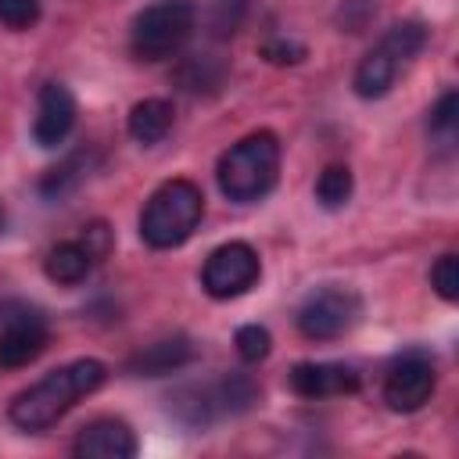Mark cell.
I'll return each mask as SVG.
<instances>
[{
  "instance_id": "20",
  "label": "cell",
  "mask_w": 459,
  "mask_h": 459,
  "mask_svg": "<svg viewBox=\"0 0 459 459\" xmlns=\"http://www.w3.org/2000/svg\"><path fill=\"white\" fill-rule=\"evenodd\" d=\"M247 4L251 0H212V7H208V32L215 39H230L244 25V18H247Z\"/></svg>"
},
{
  "instance_id": "6",
  "label": "cell",
  "mask_w": 459,
  "mask_h": 459,
  "mask_svg": "<svg viewBox=\"0 0 459 459\" xmlns=\"http://www.w3.org/2000/svg\"><path fill=\"white\" fill-rule=\"evenodd\" d=\"M194 25H197L194 0H158L133 18L129 50L136 61L158 65V61H165L186 47Z\"/></svg>"
},
{
  "instance_id": "16",
  "label": "cell",
  "mask_w": 459,
  "mask_h": 459,
  "mask_svg": "<svg viewBox=\"0 0 459 459\" xmlns=\"http://www.w3.org/2000/svg\"><path fill=\"white\" fill-rule=\"evenodd\" d=\"M172 118H176V111H172V104L165 97H143L140 104H133V111L126 118V129H129V136L136 143L151 147V143H161L169 136Z\"/></svg>"
},
{
  "instance_id": "26",
  "label": "cell",
  "mask_w": 459,
  "mask_h": 459,
  "mask_svg": "<svg viewBox=\"0 0 459 459\" xmlns=\"http://www.w3.org/2000/svg\"><path fill=\"white\" fill-rule=\"evenodd\" d=\"M4 226H7V212H4V204H0V233H4Z\"/></svg>"
},
{
  "instance_id": "3",
  "label": "cell",
  "mask_w": 459,
  "mask_h": 459,
  "mask_svg": "<svg viewBox=\"0 0 459 459\" xmlns=\"http://www.w3.org/2000/svg\"><path fill=\"white\" fill-rule=\"evenodd\" d=\"M204 215V194L194 179H165L140 212V240L154 251L179 247L194 237Z\"/></svg>"
},
{
  "instance_id": "21",
  "label": "cell",
  "mask_w": 459,
  "mask_h": 459,
  "mask_svg": "<svg viewBox=\"0 0 459 459\" xmlns=\"http://www.w3.org/2000/svg\"><path fill=\"white\" fill-rule=\"evenodd\" d=\"M233 344H237V355H240L244 362H262V359H269V351H273V337H269V330L258 326V323L237 326Z\"/></svg>"
},
{
  "instance_id": "12",
  "label": "cell",
  "mask_w": 459,
  "mask_h": 459,
  "mask_svg": "<svg viewBox=\"0 0 459 459\" xmlns=\"http://www.w3.org/2000/svg\"><path fill=\"white\" fill-rule=\"evenodd\" d=\"M287 384L298 398H337V394H355L359 391V373L355 366L344 362H298L287 373Z\"/></svg>"
},
{
  "instance_id": "25",
  "label": "cell",
  "mask_w": 459,
  "mask_h": 459,
  "mask_svg": "<svg viewBox=\"0 0 459 459\" xmlns=\"http://www.w3.org/2000/svg\"><path fill=\"white\" fill-rule=\"evenodd\" d=\"M269 65H301L305 57H308V50H305V43H298V39H287V36H269L265 43H262V50H258Z\"/></svg>"
},
{
  "instance_id": "15",
  "label": "cell",
  "mask_w": 459,
  "mask_h": 459,
  "mask_svg": "<svg viewBox=\"0 0 459 459\" xmlns=\"http://www.w3.org/2000/svg\"><path fill=\"white\" fill-rule=\"evenodd\" d=\"M97 262H100V258L90 251L86 240H61V244H54V247L47 251L43 273H47V280H54V283H61V287H75V283H82V280L93 273Z\"/></svg>"
},
{
  "instance_id": "1",
  "label": "cell",
  "mask_w": 459,
  "mask_h": 459,
  "mask_svg": "<svg viewBox=\"0 0 459 459\" xmlns=\"http://www.w3.org/2000/svg\"><path fill=\"white\" fill-rule=\"evenodd\" d=\"M108 380V366L100 359H75L47 377H39L32 387L18 391L7 405V420L18 430H47L65 412H72L82 398H90Z\"/></svg>"
},
{
  "instance_id": "19",
  "label": "cell",
  "mask_w": 459,
  "mask_h": 459,
  "mask_svg": "<svg viewBox=\"0 0 459 459\" xmlns=\"http://www.w3.org/2000/svg\"><path fill=\"white\" fill-rule=\"evenodd\" d=\"M222 75H226V65H222V61H215V57H204V54L186 57V61H183V68L176 72L179 86H183V90H190V93H201V90H219Z\"/></svg>"
},
{
  "instance_id": "10",
  "label": "cell",
  "mask_w": 459,
  "mask_h": 459,
  "mask_svg": "<svg viewBox=\"0 0 459 459\" xmlns=\"http://www.w3.org/2000/svg\"><path fill=\"white\" fill-rule=\"evenodd\" d=\"M434 387H437V369H434L430 355H423V351L398 355L387 366V373H384V402L394 412H416V409H423L430 402Z\"/></svg>"
},
{
  "instance_id": "17",
  "label": "cell",
  "mask_w": 459,
  "mask_h": 459,
  "mask_svg": "<svg viewBox=\"0 0 459 459\" xmlns=\"http://www.w3.org/2000/svg\"><path fill=\"white\" fill-rule=\"evenodd\" d=\"M86 169H90V154H86V151L68 154L61 165H54V169H47V172L39 176V183H36L39 197H47V201H61L65 194H72V190L86 179Z\"/></svg>"
},
{
  "instance_id": "7",
  "label": "cell",
  "mask_w": 459,
  "mask_h": 459,
  "mask_svg": "<svg viewBox=\"0 0 459 459\" xmlns=\"http://www.w3.org/2000/svg\"><path fill=\"white\" fill-rule=\"evenodd\" d=\"M362 316V301L348 287H319L312 290L294 316V326L305 341H337Z\"/></svg>"
},
{
  "instance_id": "22",
  "label": "cell",
  "mask_w": 459,
  "mask_h": 459,
  "mask_svg": "<svg viewBox=\"0 0 459 459\" xmlns=\"http://www.w3.org/2000/svg\"><path fill=\"white\" fill-rule=\"evenodd\" d=\"M427 126H430L434 136L452 140V133H455V126H459V93H455V90H445V93L437 97V104L430 108Z\"/></svg>"
},
{
  "instance_id": "5",
  "label": "cell",
  "mask_w": 459,
  "mask_h": 459,
  "mask_svg": "<svg viewBox=\"0 0 459 459\" xmlns=\"http://www.w3.org/2000/svg\"><path fill=\"white\" fill-rule=\"evenodd\" d=\"M427 39H430V32H427L423 22H416V18L394 22V25L377 39V47L366 50V57L355 65V75H351L355 93H359L362 100H380V97L394 86L398 72L427 47Z\"/></svg>"
},
{
  "instance_id": "14",
  "label": "cell",
  "mask_w": 459,
  "mask_h": 459,
  "mask_svg": "<svg viewBox=\"0 0 459 459\" xmlns=\"http://www.w3.org/2000/svg\"><path fill=\"white\" fill-rule=\"evenodd\" d=\"M194 359H197L194 341L176 333V337H161V341L133 351L129 362H126V373H133V377H169V373H179L183 366H190Z\"/></svg>"
},
{
  "instance_id": "11",
  "label": "cell",
  "mask_w": 459,
  "mask_h": 459,
  "mask_svg": "<svg viewBox=\"0 0 459 459\" xmlns=\"http://www.w3.org/2000/svg\"><path fill=\"white\" fill-rule=\"evenodd\" d=\"M75 97L65 82H43L39 86V100H36V118H32V140L39 147H57L68 140V133L75 129Z\"/></svg>"
},
{
  "instance_id": "9",
  "label": "cell",
  "mask_w": 459,
  "mask_h": 459,
  "mask_svg": "<svg viewBox=\"0 0 459 459\" xmlns=\"http://www.w3.org/2000/svg\"><path fill=\"white\" fill-rule=\"evenodd\" d=\"M258 276H262L258 251L251 244H244V240L219 244L201 265V287L215 301H230V298L247 294L258 283Z\"/></svg>"
},
{
  "instance_id": "4",
  "label": "cell",
  "mask_w": 459,
  "mask_h": 459,
  "mask_svg": "<svg viewBox=\"0 0 459 459\" xmlns=\"http://www.w3.org/2000/svg\"><path fill=\"white\" fill-rule=\"evenodd\" d=\"M258 398H262V391L247 373H222V377L204 380V384H183L169 398V409L186 427H212L219 420H230V416L255 409Z\"/></svg>"
},
{
  "instance_id": "23",
  "label": "cell",
  "mask_w": 459,
  "mask_h": 459,
  "mask_svg": "<svg viewBox=\"0 0 459 459\" xmlns=\"http://www.w3.org/2000/svg\"><path fill=\"white\" fill-rule=\"evenodd\" d=\"M430 287L437 290L441 301H459V258L455 255H441L430 265Z\"/></svg>"
},
{
  "instance_id": "2",
  "label": "cell",
  "mask_w": 459,
  "mask_h": 459,
  "mask_svg": "<svg viewBox=\"0 0 459 459\" xmlns=\"http://www.w3.org/2000/svg\"><path fill=\"white\" fill-rule=\"evenodd\" d=\"M215 179L226 201L255 204L262 201L280 179V140L269 129L247 133L244 140L230 143L215 165Z\"/></svg>"
},
{
  "instance_id": "24",
  "label": "cell",
  "mask_w": 459,
  "mask_h": 459,
  "mask_svg": "<svg viewBox=\"0 0 459 459\" xmlns=\"http://www.w3.org/2000/svg\"><path fill=\"white\" fill-rule=\"evenodd\" d=\"M39 0H0V25L22 32L39 22Z\"/></svg>"
},
{
  "instance_id": "13",
  "label": "cell",
  "mask_w": 459,
  "mask_h": 459,
  "mask_svg": "<svg viewBox=\"0 0 459 459\" xmlns=\"http://www.w3.org/2000/svg\"><path fill=\"white\" fill-rule=\"evenodd\" d=\"M136 448L140 445H136L133 427L115 416L90 420L72 441V455H79V459H133Z\"/></svg>"
},
{
  "instance_id": "18",
  "label": "cell",
  "mask_w": 459,
  "mask_h": 459,
  "mask_svg": "<svg viewBox=\"0 0 459 459\" xmlns=\"http://www.w3.org/2000/svg\"><path fill=\"white\" fill-rule=\"evenodd\" d=\"M351 190H355V179H351V169L348 165H326L316 179V201L323 208H344L351 201Z\"/></svg>"
},
{
  "instance_id": "8",
  "label": "cell",
  "mask_w": 459,
  "mask_h": 459,
  "mask_svg": "<svg viewBox=\"0 0 459 459\" xmlns=\"http://www.w3.org/2000/svg\"><path fill=\"white\" fill-rule=\"evenodd\" d=\"M50 344L47 316L29 301L0 305V369H22L36 362Z\"/></svg>"
}]
</instances>
